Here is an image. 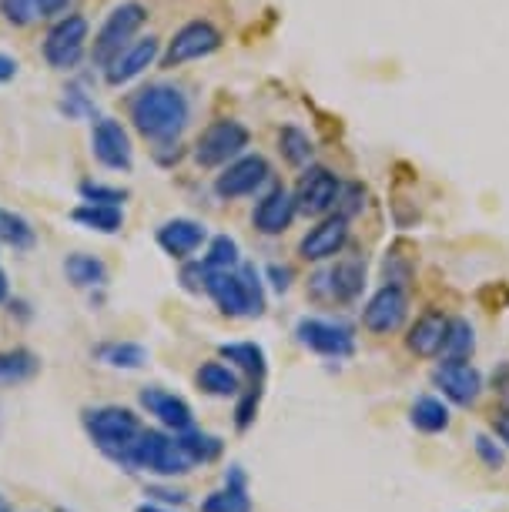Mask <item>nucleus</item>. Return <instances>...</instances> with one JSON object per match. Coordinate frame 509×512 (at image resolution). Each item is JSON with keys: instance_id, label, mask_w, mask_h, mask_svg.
I'll return each mask as SVG.
<instances>
[{"instance_id": "obj_43", "label": "nucleus", "mask_w": 509, "mask_h": 512, "mask_svg": "<svg viewBox=\"0 0 509 512\" xmlns=\"http://www.w3.org/2000/svg\"><path fill=\"white\" fill-rule=\"evenodd\" d=\"M148 496H151V499H161V502H175V506H181V502H185V492H181V489L148 486Z\"/></svg>"}, {"instance_id": "obj_8", "label": "nucleus", "mask_w": 509, "mask_h": 512, "mask_svg": "<svg viewBox=\"0 0 509 512\" xmlns=\"http://www.w3.org/2000/svg\"><path fill=\"white\" fill-rule=\"evenodd\" d=\"M295 338L315 355L325 359H349L355 352V335L352 328H345L339 322H325V318H302L295 325Z\"/></svg>"}, {"instance_id": "obj_33", "label": "nucleus", "mask_w": 509, "mask_h": 512, "mask_svg": "<svg viewBox=\"0 0 509 512\" xmlns=\"http://www.w3.org/2000/svg\"><path fill=\"white\" fill-rule=\"evenodd\" d=\"M278 148H282L285 161L295 164V168H302V164L312 161V141H309V134L299 131V128H282V131H278Z\"/></svg>"}, {"instance_id": "obj_13", "label": "nucleus", "mask_w": 509, "mask_h": 512, "mask_svg": "<svg viewBox=\"0 0 509 512\" xmlns=\"http://www.w3.org/2000/svg\"><path fill=\"white\" fill-rule=\"evenodd\" d=\"M406 312H409V295L406 288L399 285H382L376 295L369 298L366 312H362V322H366L369 332L376 335H389L406 322Z\"/></svg>"}, {"instance_id": "obj_11", "label": "nucleus", "mask_w": 509, "mask_h": 512, "mask_svg": "<svg viewBox=\"0 0 509 512\" xmlns=\"http://www.w3.org/2000/svg\"><path fill=\"white\" fill-rule=\"evenodd\" d=\"M339 191H342V181L332 175L329 168H309L305 175L299 178V188H295V205H299L302 215H312V218H322L335 211V201H339Z\"/></svg>"}, {"instance_id": "obj_19", "label": "nucleus", "mask_w": 509, "mask_h": 512, "mask_svg": "<svg viewBox=\"0 0 509 512\" xmlns=\"http://www.w3.org/2000/svg\"><path fill=\"white\" fill-rule=\"evenodd\" d=\"M138 399H141L144 409H148V415H155L161 425H168V429H175V432H185V429H191V422H195L191 405L181 399V395H171L165 389H158V385L141 389Z\"/></svg>"}, {"instance_id": "obj_18", "label": "nucleus", "mask_w": 509, "mask_h": 512, "mask_svg": "<svg viewBox=\"0 0 509 512\" xmlns=\"http://www.w3.org/2000/svg\"><path fill=\"white\" fill-rule=\"evenodd\" d=\"M362 288H366V262H355V258L315 278V295H325L332 302H352L362 295Z\"/></svg>"}, {"instance_id": "obj_26", "label": "nucleus", "mask_w": 509, "mask_h": 512, "mask_svg": "<svg viewBox=\"0 0 509 512\" xmlns=\"http://www.w3.org/2000/svg\"><path fill=\"white\" fill-rule=\"evenodd\" d=\"M222 359L235 362L238 369L248 372L252 382H265V372H268V362H265V349L255 342H232V345H222Z\"/></svg>"}, {"instance_id": "obj_31", "label": "nucleus", "mask_w": 509, "mask_h": 512, "mask_svg": "<svg viewBox=\"0 0 509 512\" xmlns=\"http://www.w3.org/2000/svg\"><path fill=\"white\" fill-rule=\"evenodd\" d=\"M473 352H476L473 325H469L466 318H449V328H446V338H443V349H439V355H443V359H453V362H466Z\"/></svg>"}, {"instance_id": "obj_32", "label": "nucleus", "mask_w": 509, "mask_h": 512, "mask_svg": "<svg viewBox=\"0 0 509 512\" xmlns=\"http://www.w3.org/2000/svg\"><path fill=\"white\" fill-rule=\"evenodd\" d=\"M0 241L11 245L14 251H24L34 245V228L31 221L21 215H11V211H0Z\"/></svg>"}, {"instance_id": "obj_3", "label": "nucleus", "mask_w": 509, "mask_h": 512, "mask_svg": "<svg viewBox=\"0 0 509 512\" xmlns=\"http://www.w3.org/2000/svg\"><path fill=\"white\" fill-rule=\"evenodd\" d=\"M205 292L228 318H258L265 312V288L252 265H238L228 268V272H211L208 268Z\"/></svg>"}, {"instance_id": "obj_21", "label": "nucleus", "mask_w": 509, "mask_h": 512, "mask_svg": "<svg viewBox=\"0 0 509 512\" xmlns=\"http://www.w3.org/2000/svg\"><path fill=\"white\" fill-rule=\"evenodd\" d=\"M446 328H449V318L443 312H426L416 318V325L409 328L406 335V345L409 352H416L419 359H432L443 349V338H446Z\"/></svg>"}, {"instance_id": "obj_4", "label": "nucleus", "mask_w": 509, "mask_h": 512, "mask_svg": "<svg viewBox=\"0 0 509 512\" xmlns=\"http://www.w3.org/2000/svg\"><path fill=\"white\" fill-rule=\"evenodd\" d=\"M188 469H191V459L185 456V449L178 446L175 436H165V432H158V429H141V436L131 449L128 472H151V476H161V479H175V476H185Z\"/></svg>"}, {"instance_id": "obj_1", "label": "nucleus", "mask_w": 509, "mask_h": 512, "mask_svg": "<svg viewBox=\"0 0 509 512\" xmlns=\"http://www.w3.org/2000/svg\"><path fill=\"white\" fill-rule=\"evenodd\" d=\"M188 118V94L175 84H148L131 98V121L148 141H175Z\"/></svg>"}, {"instance_id": "obj_12", "label": "nucleus", "mask_w": 509, "mask_h": 512, "mask_svg": "<svg viewBox=\"0 0 509 512\" xmlns=\"http://www.w3.org/2000/svg\"><path fill=\"white\" fill-rule=\"evenodd\" d=\"M91 151H94V158L111 171H131V164H134V148H131L128 131H124V124L114 118L94 121Z\"/></svg>"}, {"instance_id": "obj_40", "label": "nucleus", "mask_w": 509, "mask_h": 512, "mask_svg": "<svg viewBox=\"0 0 509 512\" xmlns=\"http://www.w3.org/2000/svg\"><path fill=\"white\" fill-rule=\"evenodd\" d=\"M476 456L483 459V466H486V469H493V472H499V469L506 466V452L499 449L489 436H483V432L476 436Z\"/></svg>"}, {"instance_id": "obj_15", "label": "nucleus", "mask_w": 509, "mask_h": 512, "mask_svg": "<svg viewBox=\"0 0 509 512\" xmlns=\"http://www.w3.org/2000/svg\"><path fill=\"white\" fill-rule=\"evenodd\" d=\"M345 241H349V218L335 211V215L319 221V225L302 238L299 251H302L305 262H325V258L339 255V251L345 248Z\"/></svg>"}, {"instance_id": "obj_41", "label": "nucleus", "mask_w": 509, "mask_h": 512, "mask_svg": "<svg viewBox=\"0 0 509 512\" xmlns=\"http://www.w3.org/2000/svg\"><path fill=\"white\" fill-rule=\"evenodd\" d=\"M205 282H208V265L205 262H188L181 268V285L188 292H205Z\"/></svg>"}, {"instance_id": "obj_29", "label": "nucleus", "mask_w": 509, "mask_h": 512, "mask_svg": "<svg viewBox=\"0 0 509 512\" xmlns=\"http://www.w3.org/2000/svg\"><path fill=\"white\" fill-rule=\"evenodd\" d=\"M41 369V359L27 349H11L0 352V385H21L27 379H34Z\"/></svg>"}, {"instance_id": "obj_42", "label": "nucleus", "mask_w": 509, "mask_h": 512, "mask_svg": "<svg viewBox=\"0 0 509 512\" xmlns=\"http://www.w3.org/2000/svg\"><path fill=\"white\" fill-rule=\"evenodd\" d=\"M71 0H37V17H57L67 11Z\"/></svg>"}, {"instance_id": "obj_35", "label": "nucleus", "mask_w": 509, "mask_h": 512, "mask_svg": "<svg viewBox=\"0 0 509 512\" xmlns=\"http://www.w3.org/2000/svg\"><path fill=\"white\" fill-rule=\"evenodd\" d=\"M406 251V245H392V251L386 255V285H406L409 282V275H412V258L409 255H402Z\"/></svg>"}, {"instance_id": "obj_6", "label": "nucleus", "mask_w": 509, "mask_h": 512, "mask_svg": "<svg viewBox=\"0 0 509 512\" xmlns=\"http://www.w3.org/2000/svg\"><path fill=\"white\" fill-rule=\"evenodd\" d=\"M88 31V17L64 14L44 37V61L54 71H74L81 64V57L88 54Z\"/></svg>"}, {"instance_id": "obj_23", "label": "nucleus", "mask_w": 509, "mask_h": 512, "mask_svg": "<svg viewBox=\"0 0 509 512\" xmlns=\"http://www.w3.org/2000/svg\"><path fill=\"white\" fill-rule=\"evenodd\" d=\"M71 218L78 221L81 228L88 231H101V235H114L124 225V211L121 205H98V201H84L71 211Z\"/></svg>"}, {"instance_id": "obj_2", "label": "nucleus", "mask_w": 509, "mask_h": 512, "mask_svg": "<svg viewBox=\"0 0 509 512\" xmlns=\"http://www.w3.org/2000/svg\"><path fill=\"white\" fill-rule=\"evenodd\" d=\"M84 432L91 436L94 449L114 466L128 472L131 449L141 436V419L124 405H98V409H84Z\"/></svg>"}, {"instance_id": "obj_37", "label": "nucleus", "mask_w": 509, "mask_h": 512, "mask_svg": "<svg viewBox=\"0 0 509 512\" xmlns=\"http://www.w3.org/2000/svg\"><path fill=\"white\" fill-rule=\"evenodd\" d=\"M81 198L98 201V205H124L128 191L114 188V185H101V181H81Z\"/></svg>"}, {"instance_id": "obj_25", "label": "nucleus", "mask_w": 509, "mask_h": 512, "mask_svg": "<svg viewBox=\"0 0 509 512\" xmlns=\"http://www.w3.org/2000/svg\"><path fill=\"white\" fill-rule=\"evenodd\" d=\"M94 359L111 365V369L131 372V369H144V365H148V349L138 342H104L94 349Z\"/></svg>"}, {"instance_id": "obj_36", "label": "nucleus", "mask_w": 509, "mask_h": 512, "mask_svg": "<svg viewBox=\"0 0 509 512\" xmlns=\"http://www.w3.org/2000/svg\"><path fill=\"white\" fill-rule=\"evenodd\" d=\"M258 402H262V382H252V385H248V389L242 392V399H238V409H235V425H238L242 432L255 422Z\"/></svg>"}, {"instance_id": "obj_45", "label": "nucleus", "mask_w": 509, "mask_h": 512, "mask_svg": "<svg viewBox=\"0 0 509 512\" xmlns=\"http://www.w3.org/2000/svg\"><path fill=\"white\" fill-rule=\"evenodd\" d=\"M17 67H21V64H17L11 54H0V84L11 81V77L17 74Z\"/></svg>"}, {"instance_id": "obj_5", "label": "nucleus", "mask_w": 509, "mask_h": 512, "mask_svg": "<svg viewBox=\"0 0 509 512\" xmlns=\"http://www.w3.org/2000/svg\"><path fill=\"white\" fill-rule=\"evenodd\" d=\"M148 21V11L141 4H118L114 11L104 17L101 31L94 34V44H91V61L98 67H108L114 57H118L124 47L134 41V34L141 31V24Z\"/></svg>"}, {"instance_id": "obj_28", "label": "nucleus", "mask_w": 509, "mask_h": 512, "mask_svg": "<svg viewBox=\"0 0 509 512\" xmlns=\"http://www.w3.org/2000/svg\"><path fill=\"white\" fill-rule=\"evenodd\" d=\"M178 446L185 449V456L191 459V466H205V462H215L218 456H222V439L218 436H208V432L201 429H185V432H175Z\"/></svg>"}, {"instance_id": "obj_49", "label": "nucleus", "mask_w": 509, "mask_h": 512, "mask_svg": "<svg viewBox=\"0 0 509 512\" xmlns=\"http://www.w3.org/2000/svg\"><path fill=\"white\" fill-rule=\"evenodd\" d=\"M0 512H14V509H11V502H7L4 496H0Z\"/></svg>"}, {"instance_id": "obj_22", "label": "nucleus", "mask_w": 509, "mask_h": 512, "mask_svg": "<svg viewBox=\"0 0 509 512\" xmlns=\"http://www.w3.org/2000/svg\"><path fill=\"white\" fill-rule=\"evenodd\" d=\"M201 512H252V499H248V479L242 466H232L225 472V489L211 492L201 502Z\"/></svg>"}, {"instance_id": "obj_46", "label": "nucleus", "mask_w": 509, "mask_h": 512, "mask_svg": "<svg viewBox=\"0 0 509 512\" xmlns=\"http://www.w3.org/2000/svg\"><path fill=\"white\" fill-rule=\"evenodd\" d=\"M496 436L509 446V412H503V415L496 419Z\"/></svg>"}, {"instance_id": "obj_47", "label": "nucleus", "mask_w": 509, "mask_h": 512, "mask_svg": "<svg viewBox=\"0 0 509 512\" xmlns=\"http://www.w3.org/2000/svg\"><path fill=\"white\" fill-rule=\"evenodd\" d=\"M7 295H11V285H7V275L0 268V302H7Z\"/></svg>"}, {"instance_id": "obj_44", "label": "nucleus", "mask_w": 509, "mask_h": 512, "mask_svg": "<svg viewBox=\"0 0 509 512\" xmlns=\"http://www.w3.org/2000/svg\"><path fill=\"white\" fill-rule=\"evenodd\" d=\"M268 275H272V285L278 288V292H288V285H292V268L272 265V268H268Z\"/></svg>"}, {"instance_id": "obj_24", "label": "nucleus", "mask_w": 509, "mask_h": 512, "mask_svg": "<svg viewBox=\"0 0 509 512\" xmlns=\"http://www.w3.org/2000/svg\"><path fill=\"white\" fill-rule=\"evenodd\" d=\"M64 275L74 288H104L108 285V265L94 255H84V251H78V255H67Z\"/></svg>"}, {"instance_id": "obj_9", "label": "nucleus", "mask_w": 509, "mask_h": 512, "mask_svg": "<svg viewBox=\"0 0 509 512\" xmlns=\"http://www.w3.org/2000/svg\"><path fill=\"white\" fill-rule=\"evenodd\" d=\"M268 175H272V168H268L262 154H242L232 164H225V171L215 178V195L225 201L248 198L265 185Z\"/></svg>"}, {"instance_id": "obj_20", "label": "nucleus", "mask_w": 509, "mask_h": 512, "mask_svg": "<svg viewBox=\"0 0 509 512\" xmlns=\"http://www.w3.org/2000/svg\"><path fill=\"white\" fill-rule=\"evenodd\" d=\"M295 195L285 188H272L268 195L255 205V215H252V225L262 231V235H282V231L295 221Z\"/></svg>"}, {"instance_id": "obj_17", "label": "nucleus", "mask_w": 509, "mask_h": 512, "mask_svg": "<svg viewBox=\"0 0 509 512\" xmlns=\"http://www.w3.org/2000/svg\"><path fill=\"white\" fill-rule=\"evenodd\" d=\"M208 241V228L195 218H171L158 228V245L165 255L188 262L195 251Z\"/></svg>"}, {"instance_id": "obj_34", "label": "nucleus", "mask_w": 509, "mask_h": 512, "mask_svg": "<svg viewBox=\"0 0 509 512\" xmlns=\"http://www.w3.org/2000/svg\"><path fill=\"white\" fill-rule=\"evenodd\" d=\"M205 265L211 268V272H228V268H238V265H242L238 241L228 238V235H215V238H211V245H208Z\"/></svg>"}, {"instance_id": "obj_39", "label": "nucleus", "mask_w": 509, "mask_h": 512, "mask_svg": "<svg viewBox=\"0 0 509 512\" xmlns=\"http://www.w3.org/2000/svg\"><path fill=\"white\" fill-rule=\"evenodd\" d=\"M362 205H366V191H362V185H342L339 201H335V211L345 218H352V215H359Z\"/></svg>"}, {"instance_id": "obj_38", "label": "nucleus", "mask_w": 509, "mask_h": 512, "mask_svg": "<svg viewBox=\"0 0 509 512\" xmlns=\"http://www.w3.org/2000/svg\"><path fill=\"white\" fill-rule=\"evenodd\" d=\"M0 14L7 24L27 27L37 17V0H0Z\"/></svg>"}, {"instance_id": "obj_16", "label": "nucleus", "mask_w": 509, "mask_h": 512, "mask_svg": "<svg viewBox=\"0 0 509 512\" xmlns=\"http://www.w3.org/2000/svg\"><path fill=\"white\" fill-rule=\"evenodd\" d=\"M432 379L443 389L446 399H453L456 405H473L483 392V375H479L469 362H453V359H443Z\"/></svg>"}, {"instance_id": "obj_30", "label": "nucleus", "mask_w": 509, "mask_h": 512, "mask_svg": "<svg viewBox=\"0 0 509 512\" xmlns=\"http://www.w3.org/2000/svg\"><path fill=\"white\" fill-rule=\"evenodd\" d=\"M198 389L208 392V395H218V399H228V395H238L242 392V385H238V375L228 369L222 362H208L198 369Z\"/></svg>"}, {"instance_id": "obj_7", "label": "nucleus", "mask_w": 509, "mask_h": 512, "mask_svg": "<svg viewBox=\"0 0 509 512\" xmlns=\"http://www.w3.org/2000/svg\"><path fill=\"white\" fill-rule=\"evenodd\" d=\"M245 148H248L245 124L222 118L201 131V138L195 144V161L201 168H222V164H232L235 158H242Z\"/></svg>"}, {"instance_id": "obj_14", "label": "nucleus", "mask_w": 509, "mask_h": 512, "mask_svg": "<svg viewBox=\"0 0 509 512\" xmlns=\"http://www.w3.org/2000/svg\"><path fill=\"white\" fill-rule=\"evenodd\" d=\"M158 47H161V41L155 34L141 37V41H131L108 67H104V81H108L111 88H121V84L134 81V77L144 74L158 61Z\"/></svg>"}, {"instance_id": "obj_48", "label": "nucleus", "mask_w": 509, "mask_h": 512, "mask_svg": "<svg viewBox=\"0 0 509 512\" xmlns=\"http://www.w3.org/2000/svg\"><path fill=\"white\" fill-rule=\"evenodd\" d=\"M138 512H171V509H158V506H138Z\"/></svg>"}, {"instance_id": "obj_27", "label": "nucleus", "mask_w": 509, "mask_h": 512, "mask_svg": "<svg viewBox=\"0 0 509 512\" xmlns=\"http://www.w3.org/2000/svg\"><path fill=\"white\" fill-rule=\"evenodd\" d=\"M409 419L419 432H426V436H436V432L449 429V409L443 399H436V395H422V399H416Z\"/></svg>"}, {"instance_id": "obj_10", "label": "nucleus", "mask_w": 509, "mask_h": 512, "mask_svg": "<svg viewBox=\"0 0 509 512\" xmlns=\"http://www.w3.org/2000/svg\"><path fill=\"white\" fill-rule=\"evenodd\" d=\"M218 47H222V31H218L215 24L208 21H191L185 24L181 31L171 37L165 57H161V64L165 67H181L188 61H201V57L215 54Z\"/></svg>"}]
</instances>
